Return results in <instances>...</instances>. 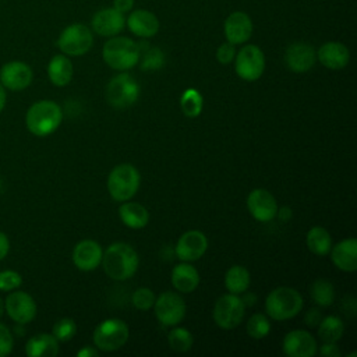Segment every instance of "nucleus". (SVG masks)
<instances>
[{"mask_svg": "<svg viewBox=\"0 0 357 357\" xmlns=\"http://www.w3.org/2000/svg\"><path fill=\"white\" fill-rule=\"evenodd\" d=\"M138 254L127 243H113L106 248L102 257V265L106 275L113 280H127L138 269Z\"/></svg>", "mask_w": 357, "mask_h": 357, "instance_id": "nucleus-1", "label": "nucleus"}, {"mask_svg": "<svg viewBox=\"0 0 357 357\" xmlns=\"http://www.w3.org/2000/svg\"><path fill=\"white\" fill-rule=\"evenodd\" d=\"M63 120V112L56 102L39 100L33 103L25 116L26 128L36 137L54 132Z\"/></svg>", "mask_w": 357, "mask_h": 357, "instance_id": "nucleus-2", "label": "nucleus"}, {"mask_svg": "<svg viewBox=\"0 0 357 357\" xmlns=\"http://www.w3.org/2000/svg\"><path fill=\"white\" fill-rule=\"evenodd\" d=\"M303 308L301 294L287 286L273 289L265 300V311L275 321H286L294 318Z\"/></svg>", "mask_w": 357, "mask_h": 357, "instance_id": "nucleus-3", "label": "nucleus"}, {"mask_svg": "<svg viewBox=\"0 0 357 357\" xmlns=\"http://www.w3.org/2000/svg\"><path fill=\"white\" fill-rule=\"evenodd\" d=\"M102 56L109 67L119 71L130 70L139 60L138 43L126 36H114L105 43Z\"/></svg>", "mask_w": 357, "mask_h": 357, "instance_id": "nucleus-4", "label": "nucleus"}, {"mask_svg": "<svg viewBox=\"0 0 357 357\" xmlns=\"http://www.w3.org/2000/svg\"><path fill=\"white\" fill-rule=\"evenodd\" d=\"M139 172L130 163H121L112 169L107 177V191L114 201L131 199L139 188Z\"/></svg>", "mask_w": 357, "mask_h": 357, "instance_id": "nucleus-5", "label": "nucleus"}, {"mask_svg": "<svg viewBox=\"0 0 357 357\" xmlns=\"http://www.w3.org/2000/svg\"><path fill=\"white\" fill-rule=\"evenodd\" d=\"M105 96L110 106L124 109L137 102L139 96V85L132 75L128 73H121L109 81Z\"/></svg>", "mask_w": 357, "mask_h": 357, "instance_id": "nucleus-6", "label": "nucleus"}, {"mask_svg": "<svg viewBox=\"0 0 357 357\" xmlns=\"http://www.w3.org/2000/svg\"><path fill=\"white\" fill-rule=\"evenodd\" d=\"M128 326L119 318L102 321L93 331V343L102 351H114L128 340Z\"/></svg>", "mask_w": 357, "mask_h": 357, "instance_id": "nucleus-7", "label": "nucleus"}, {"mask_svg": "<svg viewBox=\"0 0 357 357\" xmlns=\"http://www.w3.org/2000/svg\"><path fill=\"white\" fill-rule=\"evenodd\" d=\"M245 314V304L237 294L229 293L220 296L213 307V321L222 329L237 328Z\"/></svg>", "mask_w": 357, "mask_h": 357, "instance_id": "nucleus-8", "label": "nucleus"}, {"mask_svg": "<svg viewBox=\"0 0 357 357\" xmlns=\"http://www.w3.org/2000/svg\"><path fill=\"white\" fill-rule=\"evenodd\" d=\"M93 43L91 29L84 24H71L64 28L57 39L59 49L67 56H82Z\"/></svg>", "mask_w": 357, "mask_h": 357, "instance_id": "nucleus-9", "label": "nucleus"}, {"mask_svg": "<svg viewBox=\"0 0 357 357\" xmlns=\"http://www.w3.org/2000/svg\"><path fill=\"white\" fill-rule=\"evenodd\" d=\"M234 57V68L241 79L251 82L262 75L265 70V56L258 46L245 45Z\"/></svg>", "mask_w": 357, "mask_h": 357, "instance_id": "nucleus-10", "label": "nucleus"}, {"mask_svg": "<svg viewBox=\"0 0 357 357\" xmlns=\"http://www.w3.org/2000/svg\"><path fill=\"white\" fill-rule=\"evenodd\" d=\"M155 315L165 326H176L185 315V303L178 293L165 291L153 303Z\"/></svg>", "mask_w": 357, "mask_h": 357, "instance_id": "nucleus-11", "label": "nucleus"}, {"mask_svg": "<svg viewBox=\"0 0 357 357\" xmlns=\"http://www.w3.org/2000/svg\"><path fill=\"white\" fill-rule=\"evenodd\" d=\"M208 248V238L199 230H188L177 240L174 252L183 262L199 259Z\"/></svg>", "mask_w": 357, "mask_h": 357, "instance_id": "nucleus-12", "label": "nucleus"}, {"mask_svg": "<svg viewBox=\"0 0 357 357\" xmlns=\"http://www.w3.org/2000/svg\"><path fill=\"white\" fill-rule=\"evenodd\" d=\"M283 353L289 357H312L317 354L318 346L314 336L303 329H294L283 337Z\"/></svg>", "mask_w": 357, "mask_h": 357, "instance_id": "nucleus-13", "label": "nucleus"}, {"mask_svg": "<svg viewBox=\"0 0 357 357\" xmlns=\"http://www.w3.org/2000/svg\"><path fill=\"white\" fill-rule=\"evenodd\" d=\"M4 308L10 318L17 324H28L36 315L35 300L25 291H13L4 303Z\"/></svg>", "mask_w": 357, "mask_h": 357, "instance_id": "nucleus-14", "label": "nucleus"}, {"mask_svg": "<svg viewBox=\"0 0 357 357\" xmlns=\"http://www.w3.org/2000/svg\"><path fill=\"white\" fill-rule=\"evenodd\" d=\"M247 208L251 216L258 222H269L278 215V202L275 197L264 188H255L248 194Z\"/></svg>", "mask_w": 357, "mask_h": 357, "instance_id": "nucleus-15", "label": "nucleus"}, {"mask_svg": "<svg viewBox=\"0 0 357 357\" xmlns=\"http://www.w3.org/2000/svg\"><path fill=\"white\" fill-rule=\"evenodd\" d=\"M32 70L26 63L10 61L0 70V82L11 91H22L32 82Z\"/></svg>", "mask_w": 357, "mask_h": 357, "instance_id": "nucleus-16", "label": "nucleus"}, {"mask_svg": "<svg viewBox=\"0 0 357 357\" xmlns=\"http://www.w3.org/2000/svg\"><path fill=\"white\" fill-rule=\"evenodd\" d=\"M102 257L103 250L95 240H82L73 250V262L84 272L95 271L100 265Z\"/></svg>", "mask_w": 357, "mask_h": 357, "instance_id": "nucleus-17", "label": "nucleus"}, {"mask_svg": "<svg viewBox=\"0 0 357 357\" xmlns=\"http://www.w3.org/2000/svg\"><path fill=\"white\" fill-rule=\"evenodd\" d=\"M317 60V53L314 47L304 42L291 43L286 49L284 61L286 66L294 73H305L308 71Z\"/></svg>", "mask_w": 357, "mask_h": 357, "instance_id": "nucleus-18", "label": "nucleus"}, {"mask_svg": "<svg viewBox=\"0 0 357 357\" xmlns=\"http://www.w3.org/2000/svg\"><path fill=\"white\" fill-rule=\"evenodd\" d=\"M223 29L227 42L233 45H240L250 39L252 33V22L245 13L234 11L226 18Z\"/></svg>", "mask_w": 357, "mask_h": 357, "instance_id": "nucleus-19", "label": "nucleus"}, {"mask_svg": "<svg viewBox=\"0 0 357 357\" xmlns=\"http://www.w3.org/2000/svg\"><path fill=\"white\" fill-rule=\"evenodd\" d=\"M123 13L116 8H103L92 17V29L100 36H114L124 28Z\"/></svg>", "mask_w": 357, "mask_h": 357, "instance_id": "nucleus-20", "label": "nucleus"}, {"mask_svg": "<svg viewBox=\"0 0 357 357\" xmlns=\"http://www.w3.org/2000/svg\"><path fill=\"white\" fill-rule=\"evenodd\" d=\"M329 252L337 269L343 272H354L357 269V240L354 237L339 241Z\"/></svg>", "mask_w": 357, "mask_h": 357, "instance_id": "nucleus-21", "label": "nucleus"}, {"mask_svg": "<svg viewBox=\"0 0 357 357\" xmlns=\"http://www.w3.org/2000/svg\"><path fill=\"white\" fill-rule=\"evenodd\" d=\"M317 59L326 68L340 70L347 66L350 60V53L349 49L340 42H326L318 49Z\"/></svg>", "mask_w": 357, "mask_h": 357, "instance_id": "nucleus-22", "label": "nucleus"}, {"mask_svg": "<svg viewBox=\"0 0 357 357\" xmlns=\"http://www.w3.org/2000/svg\"><path fill=\"white\" fill-rule=\"evenodd\" d=\"M128 29L139 38H151L159 31L156 15L146 10H134L127 18Z\"/></svg>", "mask_w": 357, "mask_h": 357, "instance_id": "nucleus-23", "label": "nucleus"}, {"mask_svg": "<svg viewBox=\"0 0 357 357\" xmlns=\"http://www.w3.org/2000/svg\"><path fill=\"white\" fill-rule=\"evenodd\" d=\"M172 284L180 293H191L199 284V273L188 262L178 264L172 271Z\"/></svg>", "mask_w": 357, "mask_h": 357, "instance_id": "nucleus-24", "label": "nucleus"}, {"mask_svg": "<svg viewBox=\"0 0 357 357\" xmlns=\"http://www.w3.org/2000/svg\"><path fill=\"white\" fill-rule=\"evenodd\" d=\"M29 357H54L59 353V340L50 333H38L25 344Z\"/></svg>", "mask_w": 357, "mask_h": 357, "instance_id": "nucleus-25", "label": "nucleus"}, {"mask_svg": "<svg viewBox=\"0 0 357 357\" xmlns=\"http://www.w3.org/2000/svg\"><path fill=\"white\" fill-rule=\"evenodd\" d=\"M119 216L121 222L130 229H142L149 222V213L146 208L138 202L126 201L119 208Z\"/></svg>", "mask_w": 357, "mask_h": 357, "instance_id": "nucleus-26", "label": "nucleus"}, {"mask_svg": "<svg viewBox=\"0 0 357 357\" xmlns=\"http://www.w3.org/2000/svg\"><path fill=\"white\" fill-rule=\"evenodd\" d=\"M47 75L53 85L64 86L73 78V64L64 54H56L47 64Z\"/></svg>", "mask_w": 357, "mask_h": 357, "instance_id": "nucleus-27", "label": "nucleus"}, {"mask_svg": "<svg viewBox=\"0 0 357 357\" xmlns=\"http://www.w3.org/2000/svg\"><path fill=\"white\" fill-rule=\"evenodd\" d=\"M307 247L312 254L319 257L329 254L332 248V237L329 231L321 226L311 227L307 233Z\"/></svg>", "mask_w": 357, "mask_h": 357, "instance_id": "nucleus-28", "label": "nucleus"}, {"mask_svg": "<svg viewBox=\"0 0 357 357\" xmlns=\"http://www.w3.org/2000/svg\"><path fill=\"white\" fill-rule=\"evenodd\" d=\"M250 272L241 265H233L227 269L225 276V286L229 293L240 294L244 293L250 286Z\"/></svg>", "mask_w": 357, "mask_h": 357, "instance_id": "nucleus-29", "label": "nucleus"}, {"mask_svg": "<svg viewBox=\"0 0 357 357\" xmlns=\"http://www.w3.org/2000/svg\"><path fill=\"white\" fill-rule=\"evenodd\" d=\"M318 325H319L318 335L324 342L336 343L343 336L344 324L339 317L328 315V317L322 318Z\"/></svg>", "mask_w": 357, "mask_h": 357, "instance_id": "nucleus-30", "label": "nucleus"}, {"mask_svg": "<svg viewBox=\"0 0 357 357\" xmlns=\"http://www.w3.org/2000/svg\"><path fill=\"white\" fill-rule=\"evenodd\" d=\"M141 70L155 71L165 64V54L159 47H151L148 43H138Z\"/></svg>", "mask_w": 357, "mask_h": 357, "instance_id": "nucleus-31", "label": "nucleus"}, {"mask_svg": "<svg viewBox=\"0 0 357 357\" xmlns=\"http://www.w3.org/2000/svg\"><path fill=\"white\" fill-rule=\"evenodd\" d=\"M310 294L317 305L329 307L333 304V300H335V287L326 279H317L311 284Z\"/></svg>", "mask_w": 357, "mask_h": 357, "instance_id": "nucleus-32", "label": "nucleus"}, {"mask_svg": "<svg viewBox=\"0 0 357 357\" xmlns=\"http://www.w3.org/2000/svg\"><path fill=\"white\" fill-rule=\"evenodd\" d=\"M202 95L194 89V88H188L181 93L180 98V107L181 112L184 113V116L187 117H197L201 114L202 112Z\"/></svg>", "mask_w": 357, "mask_h": 357, "instance_id": "nucleus-33", "label": "nucleus"}, {"mask_svg": "<svg viewBox=\"0 0 357 357\" xmlns=\"http://www.w3.org/2000/svg\"><path fill=\"white\" fill-rule=\"evenodd\" d=\"M167 342L172 350L177 353H185L192 346V335L185 328H173L167 335Z\"/></svg>", "mask_w": 357, "mask_h": 357, "instance_id": "nucleus-34", "label": "nucleus"}, {"mask_svg": "<svg viewBox=\"0 0 357 357\" xmlns=\"http://www.w3.org/2000/svg\"><path fill=\"white\" fill-rule=\"evenodd\" d=\"M245 331H247L248 336L252 339H257V340L264 339L271 331V322L265 314L257 312V314L251 315L250 319L247 321Z\"/></svg>", "mask_w": 357, "mask_h": 357, "instance_id": "nucleus-35", "label": "nucleus"}, {"mask_svg": "<svg viewBox=\"0 0 357 357\" xmlns=\"http://www.w3.org/2000/svg\"><path fill=\"white\" fill-rule=\"evenodd\" d=\"M77 332V324L71 318H61L53 325L52 335L59 340V342H67L74 337Z\"/></svg>", "mask_w": 357, "mask_h": 357, "instance_id": "nucleus-36", "label": "nucleus"}, {"mask_svg": "<svg viewBox=\"0 0 357 357\" xmlns=\"http://www.w3.org/2000/svg\"><path fill=\"white\" fill-rule=\"evenodd\" d=\"M155 294L149 287H139L132 293V305L139 311H146L153 307Z\"/></svg>", "mask_w": 357, "mask_h": 357, "instance_id": "nucleus-37", "label": "nucleus"}, {"mask_svg": "<svg viewBox=\"0 0 357 357\" xmlns=\"http://www.w3.org/2000/svg\"><path fill=\"white\" fill-rule=\"evenodd\" d=\"M22 279L21 275L15 271H3L0 272V290L11 291L21 286Z\"/></svg>", "mask_w": 357, "mask_h": 357, "instance_id": "nucleus-38", "label": "nucleus"}, {"mask_svg": "<svg viewBox=\"0 0 357 357\" xmlns=\"http://www.w3.org/2000/svg\"><path fill=\"white\" fill-rule=\"evenodd\" d=\"M13 344L14 339L10 329L6 325L0 324V357L8 356L13 350Z\"/></svg>", "mask_w": 357, "mask_h": 357, "instance_id": "nucleus-39", "label": "nucleus"}, {"mask_svg": "<svg viewBox=\"0 0 357 357\" xmlns=\"http://www.w3.org/2000/svg\"><path fill=\"white\" fill-rule=\"evenodd\" d=\"M234 56H236V49H234V45L230 42L222 43L216 50V59L220 64L231 63L234 60Z\"/></svg>", "mask_w": 357, "mask_h": 357, "instance_id": "nucleus-40", "label": "nucleus"}, {"mask_svg": "<svg viewBox=\"0 0 357 357\" xmlns=\"http://www.w3.org/2000/svg\"><path fill=\"white\" fill-rule=\"evenodd\" d=\"M322 319V314H321V310L319 308H310L304 317V322L307 326L310 328H314L317 326Z\"/></svg>", "mask_w": 357, "mask_h": 357, "instance_id": "nucleus-41", "label": "nucleus"}, {"mask_svg": "<svg viewBox=\"0 0 357 357\" xmlns=\"http://www.w3.org/2000/svg\"><path fill=\"white\" fill-rule=\"evenodd\" d=\"M317 351L324 357H340L339 347L331 342H324V344Z\"/></svg>", "mask_w": 357, "mask_h": 357, "instance_id": "nucleus-42", "label": "nucleus"}, {"mask_svg": "<svg viewBox=\"0 0 357 357\" xmlns=\"http://www.w3.org/2000/svg\"><path fill=\"white\" fill-rule=\"evenodd\" d=\"M113 6H114L113 8H116L117 11L124 14L132 8L134 0H113Z\"/></svg>", "mask_w": 357, "mask_h": 357, "instance_id": "nucleus-43", "label": "nucleus"}, {"mask_svg": "<svg viewBox=\"0 0 357 357\" xmlns=\"http://www.w3.org/2000/svg\"><path fill=\"white\" fill-rule=\"evenodd\" d=\"M8 248H10L8 237L3 231H0V259H3L7 255Z\"/></svg>", "mask_w": 357, "mask_h": 357, "instance_id": "nucleus-44", "label": "nucleus"}, {"mask_svg": "<svg viewBox=\"0 0 357 357\" xmlns=\"http://www.w3.org/2000/svg\"><path fill=\"white\" fill-rule=\"evenodd\" d=\"M77 356L78 357H95V356H98V350H95L93 347L85 346L77 351Z\"/></svg>", "mask_w": 357, "mask_h": 357, "instance_id": "nucleus-45", "label": "nucleus"}, {"mask_svg": "<svg viewBox=\"0 0 357 357\" xmlns=\"http://www.w3.org/2000/svg\"><path fill=\"white\" fill-rule=\"evenodd\" d=\"M6 99H7V96H6V89H4V86L1 85V82H0V112L4 109V106H6Z\"/></svg>", "mask_w": 357, "mask_h": 357, "instance_id": "nucleus-46", "label": "nucleus"}, {"mask_svg": "<svg viewBox=\"0 0 357 357\" xmlns=\"http://www.w3.org/2000/svg\"><path fill=\"white\" fill-rule=\"evenodd\" d=\"M3 312H4V301L0 298V317L3 315Z\"/></svg>", "mask_w": 357, "mask_h": 357, "instance_id": "nucleus-47", "label": "nucleus"}]
</instances>
